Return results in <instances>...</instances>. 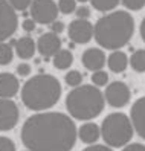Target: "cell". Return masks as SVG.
Wrapping results in <instances>:
<instances>
[{"label":"cell","mask_w":145,"mask_h":151,"mask_svg":"<svg viewBox=\"0 0 145 151\" xmlns=\"http://www.w3.org/2000/svg\"><path fill=\"white\" fill-rule=\"evenodd\" d=\"M83 151H113L112 147H108V145H98V144H92V145H89L87 148H84Z\"/></svg>","instance_id":"cell-32"},{"label":"cell","mask_w":145,"mask_h":151,"mask_svg":"<svg viewBox=\"0 0 145 151\" xmlns=\"http://www.w3.org/2000/svg\"><path fill=\"white\" fill-rule=\"evenodd\" d=\"M15 54L22 60H31L37 50V41H34L31 37H22L12 43Z\"/></svg>","instance_id":"cell-15"},{"label":"cell","mask_w":145,"mask_h":151,"mask_svg":"<svg viewBox=\"0 0 145 151\" xmlns=\"http://www.w3.org/2000/svg\"><path fill=\"white\" fill-rule=\"evenodd\" d=\"M122 151H145V145L138 144V142H136V144H127Z\"/></svg>","instance_id":"cell-33"},{"label":"cell","mask_w":145,"mask_h":151,"mask_svg":"<svg viewBox=\"0 0 145 151\" xmlns=\"http://www.w3.org/2000/svg\"><path fill=\"white\" fill-rule=\"evenodd\" d=\"M76 2H79V3H86V2H90V0H76Z\"/></svg>","instance_id":"cell-35"},{"label":"cell","mask_w":145,"mask_h":151,"mask_svg":"<svg viewBox=\"0 0 145 151\" xmlns=\"http://www.w3.org/2000/svg\"><path fill=\"white\" fill-rule=\"evenodd\" d=\"M139 32H141V38H142L144 43H145V19L142 20V23H141V26H139Z\"/></svg>","instance_id":"cell-34"},{"label":"cell","mask_w":145,"mask_h":151,"mask_svg":"<svg viewBox=\"0 0 145 151\" xmlns=\"http://www.w3.org/2000/svg\"><path fill=\"white\" fill-rule=\"evenodd\" d=\"M121 3L130 11H139L145 6V0H121Z\"/></svg>","instance_id":"cell-26"},{"label":"cell","mask_w":145,"mask_h":151,"mask_svg":"<svg viewBox=\"0 0 145 151\" xmlns=\"http://www.w3.org/2000/svg\"><path fill=\"white\" fill-rule=\"evenodd\" d=\"M31 17L38 24H50L58 17V5L53 0H34L29 8Z\"/></svg>","instance_id":"cell-7"},{"label":"cell","mask_w":145,"mask_h":151,"mask_svg":"<svg viewBox=\"0 0 145 151\" xmlns=\"http://www.w3.org/2000/svg\"><path fill=\"white\" fill-rule=\"evenodd\" d=\"M0 151H17L15 150V144L5 136H0Z\"/></svg>","instance_id":"cell-27"},{"label":"cell","mask_w":145,"mask_h":151,"mask_svg":"<svg viewBox=\"0 0 145 151\" xmlns=\"http://www.w3.org/2000/svg\"><path fill=\"white\" fill-rule=\"evenodd\" d=\"M20 90V83L9 72L0 73V98H14Z\"/></svg>","instance_id":"cell-14"},{"label":"cell","mask_w":145,"mask_h":151,"mask_svg":"<svg viewBox=\"0 0 145 151\" xmlns=\"http://www.w3.org/2000/svg\"><path fill=\"white\" fill-rule=\"evenodd\" d=\"M130 66H131V69L134 70V72H138V73H144L145 72V50L144 49L136 50L134 54L131 55Z\"/></svg>","instance_id":"cell-19"},{"label":"cell","mask_w":145,"mask_h":151,"mask_svg":"<svg viewBox=\"0 0 145 151\" xmlns=\"http://www.w3.org/2000/svg\"><path fill=\"white\" fill-rule=\"evenodd\" d=\"M17 28H19L17 11L8 0H0V43L12 37Z\"/></svg>","instance_id":"cell-6"},{"label":"cell","mask_w":145,"mask_h":151,"mask_svg":"<svg viewBox=\"0 0 145 151\" xmlns=\"http://www.w3.org/2000/svg\"><path fill=\"white\" fill-rule=\"evenodd\" d=\"M22 28H23L25 32H34L35 28H37V22H35L32 17H31V19H26V20H23V23H22Z\"/></svg>","instance_id":"cell-29"},{"label":"cell","mask_w":145,"mask_h":151,"mask_svg":"<svg viewBox=\"0 0 145 151\" xmlns=\"http://www.w3.org/2000/svg\"><path fill=\"white\" fill-rule=\"evenodd\" d=\"M105 105L104 93L95 84H81L66 98V109L76 121H92L101 114Z\"/></svg>","instance_id":"cell-4"},{"label":"cell","mask_w":145,"mask_h":151,"mask_svg":"<svg viewBox=\"0 0 145 151\" xmlns=\"http://www.w3.org/2000/svg\"><path fill=\"white\" fill-rule=\"evenodd\" d=\"M130 116H131L130 119H131L134 131L145 140V96L139 98L133 104Z\"/></svg>","instance_id":"cell-13"},{"label":"cell","mask_w":145,"mask_h":151,"mask_svg":"<svg viewBox=\"0 0 145 151\" xmlns=\"http://www.w3.org/2000/svg\"><path fill=\"white\" fill-rule=\"evenodd\" d=\"M107 64H108V69H110L113 73H122L127 69V66H128V58H127V55L124 52H121L119 49L112 50V54L107 58Z\"/></svg>","instance_id":"cell-17"},{"label":"cell","mask_w":145,"mask_h":151,"mask_svg":"<svg viewBox=\"0 0 145 151\" xmlns=\"http://www.w3.org/2000/svg\"><path fill=\"white\" fill-rule=\"evenodd\" d=\"M133 124L131 119L124 113H112L101 124V137L105 145L112 148H121L130 144L133 137Z\"/></svg>","instance_id":"cell-5"},{"label":"cell","mask_w":145,"mask_h":151,"mask_svg":"<svg viewBox=\"0 0 145 151\" xmlns=\"http://www.w3.org/2000/svg\"><path fill=\"white\" fill-rule=\"evenodd\" d=\"M61 96L60 81L48 73L29 78L22 87V101L25 107L32 111H46L53 107Z\"/></svg>","instance_id":"cell-3"},{"label":"cell","mask_w":145,"mask_h":151,"mask_svg":"<svg viewBox=\"0 0 145 151\" xmlns=\"http://www.w3.org/2000/svg\"><path fill=\"white\" fill-rule=\"evenodd\" d=\"M81 63L87 70H101L105 63H107V58L102 49H98V47H89L83 52V57H81Z\"/></svg>","instance_id":"cell-12"},{"label":"cell","mask_w":145,"mask_h":151,"mask_svg":"<svg viewBox=\"0 0 145 151\" xmlns=\"http://www.w3.org/2000/svg\"><path fill=\"white\" fill-rule=\"evenodd\" d=\"M60 49H61V38L58 34L52 32V31L46 32V34H41L40 38L37 40V50L44 58L53 57Z\"/></svg>","instance_id":"cell-11"},{"label":"cell","mask_w":145,"mask_h":151,"mask_svg":"<svg viewBox=\"0 0 145 151\" xmlns=\"http://www.w3.org/2000/svg\"><path fill=\"white\" fill-rule=\"evenodd\" d=\"M134 19L127 11H112L95 24V40L102 49L118 50L133 37Z\"/></svg>","instance_id":"cell-2"},{"label":"cell","mask_w":145,"mask_h":151,"mask_svg":"<svg viewBox=\"0 0 145 151\" xmlns=\"http://www.w3.org/2000/svg\"><path fill=\"white\" fill-rule=\"evenodd\" d=\"M104 98H105V102L113 109H122L125 107L127 104L130 102V88L125 83L122 81H115L107 84V88L104 92Z\"/></svg>","instance_id":"cell-8"},{"label":"cell","mask_w":145,"mask_h":151,"mask_svg":"<svg viewBox=\"0 0 145 151\" xmlns=\"http://www.w3.org/2000/svg\"><path fill=\"white\" fill-rule=\"evenodd\" d=\"M52 64L58 70H66L74 64V55H72V52L69 49H60L52 57Z\"/></svg>","instance_id":"cell-18"},{"label":"cell","mask_w":145,"mask_h":151,"mask_svg":"<svg viewBox=\"0 0 145 151\" xmlns=\"http://www.w3.org/2000/svg\"><path fill=\"white\" fill-rule=\"evenodd\" d=\"M15 72H17V75H19V76H28V75H31V66L26 64V63H22V64L17 66Z\"/></svg>","instance_id":"cell-30"},{"label":"cell","mask_w":145,"mask_h":151,"mask_svg":"<svg viewBox=\"0 0 145 151\" xmlns=\"http://www.w3.org/2000/svg\"><path fill=\"white\" fill-rule=\"evenodd\" d=\"M20 111L11 98H0V131H9L19 122Z\"/></svg>","instance_id":"cell-10"},{"label":"cell","mask_w":145,"mask_h":151,"mask_svg":"<svg viewBox=\"0 0 145 151\" xmlns=\"http://www.w3.org/2000/svg\"><path fill=\"white\" fill-rule=\"evenodd\" d=\"M78 137L87 145H92L101 137V128L93 122H86L78 128Z\"/></svg>","instance_id":"cell-16"},{"label":"cell","mask_w":145,"mask_h":151,"mask_svg":"<svg viewBox=\"0 0 145 151\" xmlns=\"http://www.w3.org/2000/svg\"><path fill=\"white\" fill-rule=\"evenodd\" d=\"M92 83L96 86V87H104L107 86L108 83V73L104 72V70H95V72L92 73Z\"/></svg>","instance_id":"cell-24"},{"label":"cell","mask_w":145,"mask_h":151,"mask_svg":"<svg viewBox=\"0 0 145 151\" xmlns=\"http://www.w3.org/2000/svg\"><path fill=\"white\" fill-rule=\"evenodd\" d=\"M64 81L69 87L75 88V87L81 86V83H83V75H81V72H78V70H70V72L66 73Z\"/></svg>","instance_id":"cell-22"},{"label":"cell","mask_w":145,"mask_h":151,"mask_svg":"<svg viewBox=\"0 0 145 151\" xmlns=\"http://www.w3.org/2000/svg\"><path fill=\"white\" fill-rule=\"evenodd\" d=\"M49 26H50V31H52V32H55V34H58V35H60L63 31H64V23H63L61 20H55V22H52Z\"/></svg>","instance_id":"cell-31"},{"label":"cell","mask_w":145,"mask_h":151,"mask_svg":"<svg viewBox=\"0 0 145 151\" xmlns=\"http://www.w3.org/2000/svg\"><path fill=\"white\" fill-rule=\"evenodd\" d=\"M14 60V49L5 41L0 43V66H8Z\"/></svg>","instance_id":"cell-21"},{"label":"cell","mask_w":145,"mask_h":151,"mask_svg":"<svg viewBox=\"0 0 145 151\" xmlns=\"http://www.w3.org/2000/svg\"><path fill=\"white\" fill-rule=\"evenodd\" d=\"M8 2L11 3V6L17 12H23V11L28 9V8H31L34 0H8Z\"/></svg>","instance_id":"cell-25"},{"label":"cell","mask_w":145,"mask_h":151,"mask_svg":"<svg viewBox=\"0 0 145 151\" xmlns=\"http://www.w3.org/2000/svg\"><path fill=\"white\" fill-rule=\"evenodd\" d=\"M75 14H76V19H86V20H89L90 15H92V11H90L89 6H78Z\"/></svg>","instance_id":"cell-28"},{"label":"cell","mask_w":145,"mask_h":151,"mask_svg":"<svg viewBox=\"0 0 145 151\" xmlns=\"http://www.w3.org/2000/svg\"><path fill=\"white\" fill-rule=\"evenodd\" d=\"M121 0H90L92 8H95L99 12H110L119 5Z\"/></svg>","instance_id":"cell-20"},{"label":"cell","mask_w":145,"mask_h":151,"mask_svg":"<svg viewBox=\"0 0 145 151\" xmlns=\"http://www.w3.org/2000/svg\"><path fill=\"white\" fill-rule=\"evenodd\" d=\"M69 40L76 44H86L93 38L95 35V26L86 19H76L70 22L67 28Z\"/></svg>","instance_id":"cell-9"},{"label":"cell","mask_w":145,"mask_h":151,"mask_svg":"<svg viewBox=\"0 0 145 151\" xmlns=\"http://www.w3.org/2000/svg\"><path fill=\"white\" fill-rule=\"evenodd\" d=\"M20 137L31 151H72L78 130L70 114L58 111H37L22 127Z\"/></svg>","instance_id":"cell-1"},{"label":"cell","mask_w":145,"mask_h":151,"mask_svg":"<svg viewBox=\"0 0 145 151\" xmlns=\"http://www.w3.org/2000/svg\"><path fill=\"white\" fill-rule=\"evenodd\" d=\"M76 0H58V9L61 14L69 15L76 11Z\"/></svg>","instance_id":"cell-23"},{"label":"cell","mask_w":145,"mask_h":151,"mask_svg":"<svg viewBox=\"0 0 145 151\" xmlns=\"http://www.w3.org/2000/svg\"><path fill=\"white\" fill-rule=\"evenodd\" d=\"M28 151H31V150H28Z\"/></svg>","instance_id":"cell-36"}]
</instances>
